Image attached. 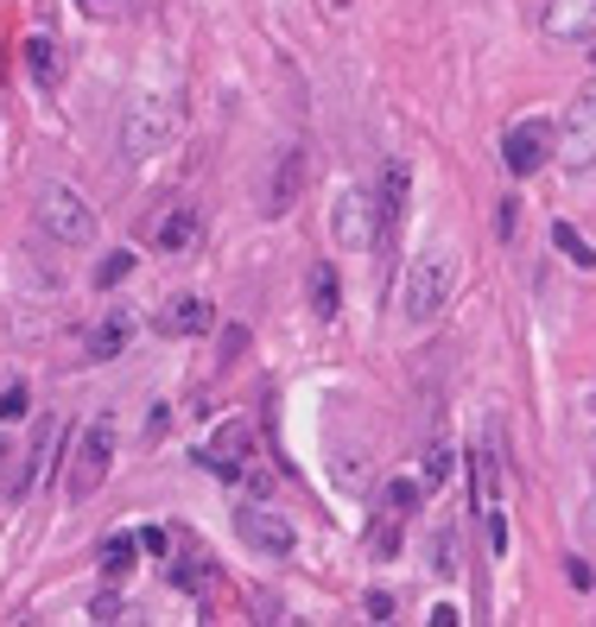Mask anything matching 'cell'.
Listing matches in <instances>:
<instances>
[{
	"instance_id": "obj_1",
	"label": "cell",
	"mask_w": 596,
	"mask_h": 627,
	"mask_svg": "<svg viewBox=\"0 0 596 627\" xmlns=\"http://www.w3.org/2000/svg\"><path fill=\"white\" fill-rule=\"evenodd\" d=\"M450 292H457V254L450 248H425V254H412L407 279H400V317L412 330H425L450 304Z\"/></svg>"
},
{
	"instance_id": "obj_2",
	"label": "cell",
	"mask_w": 596,
	"mask_h": 627,
	"mask_svg": "<svg viewBox=\"0 0 596 627\" xmlns=\"http://www.w3.org/2000/svg\"><path fill=\"white\" fill-rule=\"evenodd\" d=\"M109 463H114V418H89L76 431V450H71V501H89L102 481H109Z\"/></svg>"
},
{
	"instance_id": "obj_3",
	"label": "cell",
	"mask_w": 596,
	"mask_h": 627,
	"mask_svg": "<svg viewBox=\"0 0 596 627\" xmlns=\"http://www.w3.org/2000/svg\"><path fill=\"white\" fill-rule=\"evenodd\" d=\"M38 222H45V235H58L64 248H83V241H96V210L76 197L71 185H51L38 190Z\"/></svg>"
},
{
	"instance_id": "obj_4",
	"label": "cell",
	"mask_w": 596,
	"mask_h": 627,
	"mask_svg": "<svg viewBox=\"0 0 596 627\" xmlns=\"http://www.w3.org/2000/svg\"><path fill=\"white\" fill-rule=\"evenodd\" d=\"M172 134H178V114L165 102H134L121 114V159H152Z\"/></svg>"
},
{
	"instance_id": "obj_5",
	"label": "cell",
	"mask_w": 596,
	"mask_h": 627,
	"mask_svg": "<svg viewBox=\"0 0 596 627\" xmlns=\"http://www.w3.org/2000/svg\"><path fill=\"white\" fill-rule=\"evenodd\" d=\"M331 228H336V241H343L349 254H369L374 241H381V210H374L369 190H343L336 210H331Z\"/></svg>"
},
{
	"instance_id": "obj_6",
	"label": "cell",
	"mask_w": 596,
	"mask_h": 627,
	"mask_svg": "<svg viewBox=\"0 0 596 627\" xmlns=\"http://www.w3.org/2000/svg\"><path fill=\"white\" fill-rule=\"evenodd\" d=\"M559 165H564V172H591V165H596V89H584V96L571 102V114H564Z\"/></svg>"
},
{
	"instance_id": "obj_7",
	"label": "cell",
	"mask_w": 596,
	"mask_h": 627,
	"mask_svg": "<svg viewBox=\"0 0 596 627\" xmlns=\"http://www.w3.org/2000/svg\"><path fill=\"white\" fill-rule=\"evenodd\" d=\"M235 532H241V546H254L266 557H293L298 552V532L286 514H273V507H241L235 514Z\"/></svg>"
},
{
	"instance_id": "obj_8",
	"label": "cell",
	"mask_w": 596,
	"mask_h": 627,
	"mask_svg": "<svg viewBox=\"0 0 596 627\" xmlns=\"http://www.w3.org/2000/svg\"><path fill=\"white\" fill-rule=\"evenodd\" d=\"M546 152H552V121H521V127L501 134V159H508L514 178H533L546 165Z\"/></svg>"
},
{
	"instance_id": "obj_9",
	"label": "cell",
	"mask_w": 596,
	"mask_h": 627,
	"mask_svg": "<svg viewBox=\"0 0 596 627\" xmlns=\"http://www.w3.org/2000/svg\"><path fill=\"white\" fill-rule=\"evenodd\" d=\"M298 190H305V152H298V147H280V159H273V178H266V197H261V210H266L273 222L293 216Z\"/></svg>"
},
{
	"instance_id": "obj_10",
	"label": "cell",
	"mask_w": 596,
	"mask_h": 627,
	"mask_svg": "<svg viewBox=\"0 0 596 627\" xmlns=\"http://www.w3.org/2000/svg\"><path fill=\"white\" fill-rule=\"evenodd\" d=\"M546 33L559 45H596V0H546Z\"/></svg>"
},
{
	"instance_id": "obj_11",
	"label": "cell",
	"mask_w": 596,
	"mask_h": 627,
	"mask_svg": "<svg viewBox=\"0 0 596 627\" xmlns=\"http://www.w3.org/2000/svg\"><path fill=\"white\" fill-rule=\"evenodd\" d=\"M127 342H134V317H127V311H109V317L89 330V362H114Z\"/></svg>"
},
{
	"instance_id": "obj_12",
	"label": "cell",
	"mask_w": 596,
	"mask_h": 627,
	"mask_svg": "<svg viewBox=\"0 0 596 627\" xmlns=\"http://www.w3.org/2000/svg\"><path fill=\"white\" fill-rule=\"evenodd\" d=\"M210 324H216V311H210L203 298H178V304L159 317V330H165V336H203Z\"/></svg>"
},
{
	"instance_id": "obj_13",
	"label": "cell",
	"mask_w": 596,
	"mask_h": 627,
	"mask_svg": "<svg viewBox=\"0 0 596 627\" xmlns=\"http://www.w3.org/2000/svg\"><path fill=\"white\" fill-rule=\"evenodd\" d=\"M407 190H412V172H407V159H394V165H387V178H381V203H374L381 222H400V216H407Z\"/></svg>"
},
{
	"instance_id": "obj_14",
	"label": "cell",
	"mask_w": 596,
	"mask_h": 627,
	"mask_svg": "<svg viewBox=\"0 0 596 627\" xmlns=\"http://www.w3.org/2000/svg\"><path fill=\"white\" fill-rule=\"evenodd\" d=\"M190 241H197V210H172L165 228H159V248H165V254H185Z\"/></svg>"
},
{
	"instance_id": "obj_15",
	"label": "cell",
	"mask_w": 596,
	"mask_h": 627,
	"mask_svg": "<svg viewBox=\"0 0 596 627\" xmlns=\"http://www.w3.org/2000/svg\"><path fill=\"white\" fill-rule=\"evenodd\" d=\"M450 469H457V450H450L445 438L438 443H425V469H419V488H445Z\"/></svg>"
},
{
	"instance_id": "obj_16",
	"label": "cell",
	"mask_w": 596,
	"mask_h": 627,
	"mask_svg": "<svg viewBox=\"0 0 596 627\" xmlns=\"http://www.w3.org/2000/svg\"><path fill=\"white\" fill-rule=\"evenodd\" d=\"M26 71H33V83H58V45L51 38H26Z\"/></svg>"
},
{
	"instance_id": "obj_17",
	"label": "cell",
	"mask_w": 596,
	"mask_h": 627,
	"mask_svg": "<svg viewBox=\"0 0 596 627\" xmlns=\"http://www.w3.org/2000/svg\"><path fill=\"white\" fill-rule=\"evenodd\" d=\"M134 557H140V546H134V532H114L109 546H102V570H109L114 584H121V577L134 570Z\"/></svg>"
},
{
	"instance_id": "obj_18",
	"label": "cell",
	"mask_w": 596,
	"mask_h": 627,
	"mask_svg": "<svg viewBox=\"0 0 596 627\" xmlns=\"http://www.w3.org/2000/svg\"><path fill=\"white\" fill-rule=\"evenodd\" d=\"M552 248H559L571 266H596V248L578 235V228H571V222H552Z\"/></svg>"
},
{
	"instance_id": "obj_19",
	"label": "cell",
	"mask_w": 596,
	"mask_h": 627,
	"mask_svg": "<svg viewBox=\"0 0 596 627\" xmlns=\"http://www.w3.org/2000/svg\"><path fill=\"white\" fill-rule=\"evenodd\" d=\"M311 311H318V317H336V311H343V304H336V273L324 260L311 266Z\"/></svg>"
},
{
	"instance_id": "obj_20",
	"label": "cell",
	"mask_w": 596,
	"mask_h": 627,
	"mask_svg": "<svg viewBox=\"0 0 596 627\" xmlns=\"http://www.w3.org/2000/svg\"><path fill=\"white\" fill-rule=\"evenodd\" d=\"M419 494H425L419 481H387V488H381V507L400 514V519H412V514H419Z\"/></svg>"
},
{
	"instance_id": "obj_21",
	"label": "cell",
	"mask_w": 596,
	"mask_h": 627,
	"mask_svg": "<svg viewBox=\"0 0 596 627\" xmlns=\"http://www.w3.org/2000/svg\"><path fill=\"white\" fill-rule=\"evenodd\" d=\"M400 539H407V519L381 507V514H374V552H381V557H394V552H400Z\"/></svg>"
},
{
	"instance_id": "obj_22",
	"label": "cell",
	"mask_w": 596,
	"mask_h": 627,
	"mask_svg": "<svg viewBox=\"0 0 596 627\" xmlns=\"http://www.w3.org/2000/svg\"><path fill=\"white\" fill-rule=\"evenodd\" d=\"M172 584H178V590H203V584H210V557H178V564H172Z\"/></svg>"
},
{
	"instance_id": "obj_23",
	"label": "cell",
	"mask_w": 596,
	"mask_h": 627,
	"mask_svg": "<svg viewBox=\"0 0 596 627\" xmlns=\"http://www.w3.org/2000/svg\"><path fill=\"white\" fill-rule=\"evenodd\" d=\"M26 412H33V393H26V380L0 387V425H13V418H26Z\"/></svg>"
},
{
	"instance_id": "obj_24",
	"label": "cell",
	"mask_w": 596,
	"mask_h": 627,
	"mask_svg": "<svg viewBox=\"0 0 596 627\" xmlns=\"http://www.w3.org/2000/svg\"><path fill=\"white\" fill-rule=\"evenodd\" d=\"M127 273H134V248H114V254L96 266V286H121Z\"/></svg>"
},
{
	"instance_id": "obj_25",
	"label": "cell",
	"mask_w": 596,
	"mask_h": 627,
	"mask_svg": "<svg viewBox=\"0 0 596 627\" xmlns=\"http://www.w3.org/2000/svg\"><path fill=\"white\" fill-rule=\"evenodd\" d=\"M488 228H495V241H514V228H521V203H514V197H501V210H495Z\"/></svg>"
},
{
	"instance_id": "obj_26",
	"label": "cell",
	"mask_w": 596,
	"mask_h": 627,
	"mask_svg": "<svg viewBox=\"0 0 596 627\" xmlns=\"http://www.w3.org/2000/svg\"><path fill=\"white\" fill-rule=\"evenodd\" d=\"M89 622L114 627V622H121V595H96V602H89Z\"/></svg>"
},
{
	"instance_id": "obj_27",
	"label": "cell",
	"mask_w": 596,
	"mask_h": 627,
	"mask_svg": "<svg viewBox=\"0 0 596 627\" xmlns=\"http://www.w3.org/2000/svg\"><path fill=\"white\" fill-rule=\"evenodd\" d=\"M134 546H140L147 557H165V552H172V539H165L159 526H147V532H134Z\"/></svg>"
},
{
	"instance_id": "obj_28",
	"label": "cell",
	"mask_w": 596,
	"mask_h": 627,
	"mask_svg": "<svg viewBox=\"0 0 596 627\" xmlns=\"http://www.w3.org/2000/svg\"><path fill=\"white\" fill-rule=\"evenodd\" d=\"M369 622H394V595L387 590H369Z\"/></svg>"
},
{
	"instance_id": "obj_29",
	"label": "cell",
	"mask_w": 596,
	"mask_h": 627,
	"mask_svg": "<svg viewBox=\"0 0 596 627\" xmlns=\"http://www.w3.org/2000/svg\"><path fill=\"white\" fill-rule=\"evenodd\" d=\"M432 570H457V539L450 532H438V564Z\"/></svg>"
},
{
	"instance_id": "obj_30",
	"label": "cell",
	"mask_w": 596,
	"mask_h": 627,
	"mask_svg": "<svg viewBox=\"0 0 596 627\" xmlns=\"http://www.w3.org/2000/svg\"><path fill=\"white\" fill-rule=\"evenodd\" d=\"M425 622H432V627H457V622H463V615H457L450 602H438V609H425Z\"/></svg>"
},
{
	"instance_id": "obj_31",
	"label": "cell",
	"mask_w": 596,
	"mask_h": 627,
	"mask_svg": "<svg viewBox=\"0 0 596 627\" xmlns=\"http://www.w3.org/2000/svg\"><path fill=\"white\" fill-rule=\"evenodd\" d=\"M241 342H248V330H228V336H223V362H235V355H241Z\"/></svg>"
},
{
	"instance_id": "obj_32",
	"label": "cell",
	"mask_w": 596,
	"mask_h": 627,
	"mask_svg": "<svg viewBox=\"0 0 596 627\" xmlns=\"http://www.w3.org/2000/svg\"><path fill=\"white\" fill-rule=\"evenodd\" d=\"M0 463H7V438H0Z\"/></svg>"
},
{
	"instance_id": "obj_33",
	"label": "cell",
	"mask_w": 596,
	"mask_h": 627,
	"mask_svg": "<svg viewBox=\"0 0 596 627\" xmlns=\"http://www.w3.org/2000/svg\"><path fill=\"white\" fill-rule=\"evenodd\" d=\"M591 64H596V58H591Z\"/></svg>"
}]
</instances>
